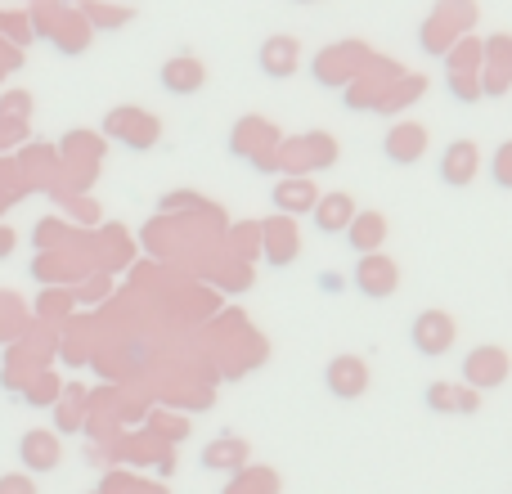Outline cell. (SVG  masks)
I'll list each match as a JSON object with an SVG mask.
<instances>
[{
    "label": "cell",
    "mask_w": 512,
    "mask_h": 494,
    "mask_svg": "<svg viewBox=\"0 0 512 494\" xmlns=\"http://www.w3.org/2000/svg\"><path fill=\"white\" fill-rule=\"evenodd\" d=\"M409 333H414V346L423 355H445L454 346V319L441 315V310H423Z\"/></svg>",
    "instance_id": "6da1fadb"
},
{
    "label": "cell",
    "mask_w": 512,
    "mask_h": 494,
    "mask_svg": "<svg viewBox=\"0 0 512 494\" xmlns=\"http://www.w3.org/2000/svg\"><path fill=\"white\" fill-rule=\"evenodd\" d=\"M382 153H387L396 167H409V162H418L427 153V131L418 122H396L387 131V140H382Z\"/></svg>",
    "instance_id": "7a4b0ae2"
},
{
    "label": "cell",
    "mask_w": 512,
    "mask_h": 494,
    "mask_svg": "<svg viewBox=\"0 0 512 494\" xmlns=\"http://www.w3.org/2000/svg\"><path fill=\"white\" fill-rule=\"evenodd\" d=\"M463 378H468V387H477V391L499 387V382L508 378V355L495 351V346H481V351H472L468 360H463Z\"/></svg>",
    "instance_id": "3957f363"
},
{
    "label": "cell",
    "mask_w": 512,
    "mask_h": 494,
    "mask_svg": "<svg viewBox=\"0 0 512 494\" xmlns=\"http://www.w3.org/2000/svg\"><path fill=\"white\" fill-rule=\"evenodd\" d=\"M328 391L342 400H355L364 387H369V369H364L360 355H337V360H328Z\"/></svg>",
    "instance_id": "277c9868"
},
{
    "label": "cell",
    "mask_w": 512,
    "mask_h": 494,
    "mask_svg": "<svg viewBox=\"0 0 512 494\" xmlns=\"http://www.w3.org/2000/svg\"><path fill=\"white\" fill-rule=\"evenodd\" d=\"M355 283H360V292L364 297H391L396 292V283H400V274H396V265L387 261V256H378V252H369L360 261V274H355Z\"/></svg>",
    "instance_id": "5b68a950"
},
{
    "label": "cell",
    "mask_w": 512,
    "mask_h": 494,
    "mask_svg": "<svg viewBox=\"0 0 512 494\" xmlns=\"http://www.w3.org/2000/svg\"><path fill=\"white\" fill-rule=\"evenodd\" d=\"M203 81H207V68L198 59H189V54H176L171 63H162V86L171 95H194V90H203Z\"/></svg>",
    "instance_id": "8992f818"
},
{
    "label": "cell",
    "mask_w": 512,
    "mask_h": 494,
    "mask_svg": "<svg viewBox=\"0 0 512 494\" xmlns=\"http://www.w3.org/2000/svg\"><path fill=\"white\" fill-rule=\"evenodd\" d=\"M382 239H387V216L382 212H355L351 225H346V243H351L360 256L378 252Z\"/></svg>",
    "instance_id": "52a82bcc"
},
{
    "label": "cell",
    "mask_w": 512,
    "mask_h": 494,
    "mask_svg": "<svg viewBox=\"0 0 512 494\" xmlns=\"http://www.w3.org/2000/svg\"><path fill=\"white\" fill-rule=\"evenodd\" d=\"M261 230H265V256H270V265H288L297 256V225H292V216L279 212Z\"/></svg>",
    "instance_id": "ba28073f"
},
{
    "label": "cell",
    "mask_w": 512,
    "mask_h": 494,
    "mask_svg": "<svg viewBox=\"0 0 512 494\" xmlns=\"http://www.w3.org/2000/svg\"><path fill=\"white\" fill-rule=\"evenodd\" d=\"M310 216H315V230L319 234H337L351 225L355 216V198L351 194H324L315 207H310Z\"/></svg>",
    "instance_id": "9c48e42d"
},
{
    "label": "cell",
    "mask_w": 512,
    "mask_h": 494,
    "mask_svg": "<svg viewBox=\"0 0 512 494\" xmlns=\"http://www.w3.org/2000/svg\"><path fill=\"white\" fill-rule=\"evenodd\" d=\"M477 167H481V153L472 140H454L441 158V176L450 180V185H468V180L477 176Z\"/></svg>",
    "instance_id": "30bf717a"
},
{
    "label": "cell",
    "mask_w": 512,
    "mask_h": 494,
    "mask_svg": "<svg viewBox=\"0 0 512 494\" xmlns=\"http://www.w3.org/2000/svg\"><path fill=\"white\" fill-rule=\"evenodd\" d=\"M315 203H319V189L310 185L306 176H288V180H279V189H274V207H279L283 216H301Z\"/></svg>",
    "instance_id": "8fae6325"
},
{
    "label": "cell",
    "mask_w": 512,
    "mask_h": 494,
    "mask_svg": "<svg viewBox=\"0 0 512 494\" xmlns=\"http://www.w3.org/2000/svg\"><path fill=\"white\" fill-rule=\"evenodd\" d=\"M18 459H23L32 472L59 468V441H54V432H27L23 445H18Z\"/></svg>",
    "instance_id": "7c38bea8"
},
{
    "label": "cell",
    "mask_w": 512,
    "mask_h": 494,
    "mask_svg": "<svg viewBox=\"0 0 512 494\" xmlns=\"http://www.w3.org/2000/svg\"><path fill=\"white\" fill-rule=\"evenodd\" d=\"M301 63V50L292 36H270V41L261 45V68L270 72V77H292Z\"/></svg>",
    "instance_id": "4fadbf2b"
},
{
    "label": "cell",
    "mask_w": 512,
    "mask_h": 494,
    "mask_svg": "<svg viewBox=\"0 0 512 494\" xmlns=\"http://www.w3.org/2000/svg\"><path fill=\"white\" fill-rule=\"evenodd\" d=\"M427 409H436V414H454V387L450 382H432V387H427Z\"/></svg>",
    "instance_id": "5bb4252c"
},
{
    "label": "cell",
    "mask_w": 512,
    "mask_h": 494,
    "mask_svg": "<svg viewBox=\"0 0 512 494\" xmlns=\"http://www.w3.org/2000/svg\"><path fill=\"white\" fill-rule=\"evenodd\" d=\"M481 391L477 387H454V414H477Z\"/></svg>",
    "instance_id": "9a60e30c"
},
{
    "label": "cell",
    "mask_w": 512,
    "mask_h": 494,
    "mask_svg": "<svg viewBox=\"0 0 512 494\" xmlns=\"http://www.w3.org/2000/svg\"><path fill=\"white\" fill-rule=\"evenodd\" d=\"M495 180H499V185H512V144H504V149H499V158H495Z\"/></svg>",
    "instance_id": "2e32d148"
},
{
    "label": "cell",
    "mask_w": 512,
    "mask_h": 494,
    "mask_svg": "<svg viewBox=\"0 0 512 494\" xmlns=\"http://www.w3.org/2000/svg\"><path fill=\"white\" fill-rule=\"evenodd\" d=\"M0 494H36V486L27 477H0Z\"/></svg>",
    "instance_id": "e0dca14e"
},
{
    "label": "cell",
    "mask_w": 512,
    "mask_h": 494,
    "mask_svg": "<svg viewBox=\"0 0 512 494\" xmlns=\"http://www.w3.org/2000/svg\"><path fill=\"white\" fill-rule=\"evenodd\" d=\"M9 247H14V234H9V230H0V256H5Z\"/></svg>",
    "instance_id": "ac0fdd59"
}]
</instances>
